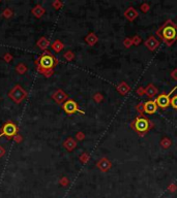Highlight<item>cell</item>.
Wrapping results in <instances>:
<instances>
[{"label":"cell","mask_w":177,"mask_h":198,"mask_svg":"<svg viewBox=\"0 0 177 198\" xmlns=\"http://www.w3.org/2000/svg\"><path fill=\"white\" fill-rule=\"evenodd\" d=\"M157 109V104L155 101H152V100H149V101L145 102V105H144V111L146 114H154Z\"/></svg>","instance_id":"obj_9"},{"label":"cell","mask_w":177,"mask_h":198,"mask_svg":"<svg viewBox=\"0 0 177 198\" xmlns=\"http://www.w3.org/2000/svg\"><path fill=\"white\" fill-rule=\"evenodd\" d=\"M97 167H99V169H101L102 171H108L109 169L111 168L112 164L111 162L109 161L107 158H102L101 160H99V162H97Z\"/></svg>","instance_id":"obj_10"},{"label":"cell","mask_w":177,"mask_h":198,"mask_svg":"<svg viewBox=\"0 0 177 198\" xmlns=\"http://www.w3.org/2000/svg\"><path fill=\"white\" fill-rule=\"evenodd\" d=\"M14 140H15V143H20L21 141L23 140V137L21 136V135L17 134V135H16L15 137H14Z\"/></svg>","instance_id":"obj_32"},{"label":"cell","mask_w":177,"mask_h":198,"mask_svg":"<svg viewBox=\"0 0 177 198\" xmlns=\"http://www.w3.org/2000/svg\"><path fill=\"white\" fill-rule=\"evenodd\" d=\"M171 76H172V78H173L175 81H177V69H174V70L171 72Z\"/></svg>","instance_id":"obj_37"},{"label":"cell","mask_w":177,"mask_h":198,"mask_svg":"<svg viewBox=\"0 0 177 198\" xmlns=\"http://www.w3.org/2000/svg\"><path fill=\"white\" fill-rule=\"evenodd\" d=\"M27 70H28V67L26 66V64H24V63H19L17 66H16V71H17L19 74L26 73Z\"/></svg>","instance_id":"obj_20"},{"label":"cell","mask_w":177,"mask_h":198,"mask_svg":"<svg viewBox=\"0 0 177 198\" xmlns=\"http://www.w3.org/2000/svg\"><path fill=\"white\" fill-rule=\"evenodd\" d=\"M149 128V122L147 119L138 117L136 119V130L138 132H146Z\"/></svg>","instance_id":"obj_8"},{"label":"cell","mask_w":177,"mask_h":198,"mask_svg":"<svg viewBox=\"0 0 177 198\" xmlns=\"http://www.w3.org/2000/svg\"><path fill=\"white\" fill-rule=\"evenodd\" d=\"M63 146L66 149V151L72 152V151H74L75 148L77 146V141L75 140L73 137H69V138L65 139V141L63 143Z\"/></svg>","instance_id":"obj_11"},{"label":"cell","mask_w":177,"mask_h":198,"mask_svg":"<svg viewBox=\"0 0 177 198\" xmlns=\"http://www.w3.org/2000/svg\"><path fill=\"white\" fill-rule=\"evenodd\" d=\"M132 40H133V43H136V45H139V43H141V38H140L139 36H135Z\"/></svg>","instance_id":"obj_33"},{"label":"cell","mask_w":177,"mask_h":198,"mask_svg":"<svg viewBox=\"0 0 177 198\" xmlns=\"http://www.w3.org/2000/svg\"><path fill=\"white\" fill-rule=\"evenodd\" d=\"M63 57L67 60V61H72V60H74V58H75V54L72 52V51H67V52L64 53Z\"/></svg>","instance_id":"obj_23"},{"label":"cell","mask_w":177,"mask_h":198,"mask_svg":"<svg viewBox=\"0 0 177 198\" xmlns=\"http://www.w3.org/2000/svg\"><path fill=\"white\" fill-rule=\"evenodd\" d=\"M13 56H11L9 53H6V54H4V56H3V60L5 62H8V63H9V62H11L13 61Z\"/></svg>","instance_id":"obj_27"},{"label":"cell","mask_w":177,"mask_h":198,"mask_svg":"<svg viewBox=\"0 0 177 198\" xmlns=\"http://www.w3.org/2000/svg\"><path fill=\"white\" fill-rule=\"evenodd\" d=\"M62 108H63V111L67 115H73V114H76V113H80V114H82V115H85V111H81V109L79 108V105L77 104V102L74 101L73 99L66 100L63 103V105H62Z\"/></svg>","instance_id":"obj_5"},{"label":"cell","mask_w":177,"mask_h":198,"mask_svg":"<svg viewBox=\"0 0 177 198\" xmlns=\"http://www.w3.org/2000/svg\"><path fill=\"white\" fill-rule=\"evenodd\" d=\"M27 91H25L20 85H16L8 92V97L13 100L15 103L20 104L24 99L27 98Z\"/></svg>","instance_id":"obj_3"},{"label":"cell","mask_w":177,"mask_h":198,"mask_svg":"<svg viewBox=\"0 0 177 198\" xmlns=\"http://www.w3.org/2000/svg\"><path fill=\"white\" fill-rule=\"evenodd\" d=\"M35 65L37 71L41 73L43 71L53 70L55 66H57L58 60L48 51H45L38 58L35 60Z\"/></svg>","instance_id":"obj_1"},{"label":"cell","mask_w":177,"mask_h":198,"mask_svg":"<svg viewBox=\"0 0 177 198\" xmlns=\"http://www.w3.org/2000/svg\"><path fill=\"white\" fill-rule=\"evenodd\" d=\"M117 90H118V92H119L120 94L125 95L127 93H129V91L130 90V86L127 85V83H125V81H121V84L117 87Z\"/></svg>","instance_id":"obj_19"},{"label":"cell","mask_w":177,"mask_h":198,"mask_svg":"<svg viewBox=\"0 0 177 198\" xmlns=\"http://www.w3.org/2000/svg\"><path fill=\"white\" fill-rule=\"evenodd\" d=\"M157 35H162L164 41H166L168 45H172V43L177 39V27L172 21H168L157 31Z\"/></svg>","instance_id":"obj_2"},{"label":"cell","mask_w":177,"mask_h":198,"mask_svg":"<svg viewBox=\"0 0 177 198\" xmlns=\"http://www.w3.org/2000/svg\"><path fill=\"white\" fill-rule=\"evenodd\" d=\"M93 99H94L95 102H101L102 100V96L99 93H97V94H95L94 96H93Z\"/></svg>","instance_id":"obj_29"},{"label":"cell","mask_w":177,"mask_h":198,"mask_svg":"<svg viewBox=\"0 0 177 198\" xmlns=\"http://www.w3.org/2000/svg\"><path fill=\"white\" fill-rule=\"evenodd\" d=\"M52 99L54 100L56 103L58 104H63L66 100H69V96H67V94L64 92L63 90L61 89H58L56 90L54 93L52 94Z\"/></svg>","instance_id":"obj_7"},{"label":"cell","mask_w":177,"mask_h":198,"mask_svg":"<svg viewBox=\"0 0 177 198\" xmlns=\"http://www.w3.org/2000/svg\"><path fill=\"white\" fill-rule=\"evenodd\" d=\"M76 138L78 139V140H83V139L85 138V135H84L83 132H78L76 135Z\"/></svg>","instance_id":"obj_30"},{"label":"cell","mask_w":177,"mask_h":198,"mask_svg":"<svg viewBox=\"0 0 177 198\" xmlns=\"http://www.w3.org/2000/svg\"><path fill=\"white\" fill-rule=\"evenodd\" d=\"M18 134V126L11 121H8L3 124L0 129V137L5 136L8 139H11Z\"/></svg>","instance_id":"obj_4"},{"label":"cell","mask_w":177,"mask_h":198,"mask_svg":"<svg viewBox=\"0 0 177 198\" xmlns=\"http://www.w3.org/2000/svg\"><path fill=\"white\" fill-rule=\"evenodd\" d=\"M4 155H5V149L0 146V158H2Z\"/></svg>","instance_id":"obj_36"},{"label":"cell","mask_w":177,"mask_h":198,"mask_svg":"<svg viewBox=\"0 0 177 198\" xmlns=\"http://www.w3.org/2000/svg\"><path fill=\"white\" fill-rule=\"evenodd\" d=\"M170 104H171L173 108L177 109V95H175V96H174L173 98L171 99V102H170Z\"/></svg>","instance_id":"obj_28"},{"label":"cell","mask_w":177,"mask_h":198,"mask_svg":"<svg viewBox=\"0 0 177 198\" xmlns=\"http://www.w3.org/2000/svg\"><path fill=\"white\" fill-rule=\"evenodd\" d=\"M36 46H37V48H39L41 50L46 51L47 49L49 48V46H50V41H49L48 38H46L45 36H43L37 40Z\"/></svg>","instance_id":"obj_15"},{"label":"cell","mask_w":177,"mask_h":198,"mask_svg":"<svg viewBox=\"0 0 177 198\" xmlns=\"http://www.w3.org/2000/svg\"><path fill=\"white\" fill-rule=\"evenodd\" d=\"M60 183H61L62 185H67V183H69V180H67L66 178H62L61 180H60Z\"/></svg>","instance_id":"obj_38"},{"label":"cell","mask_w":177,"mask_h":198,"mask_svg":"<svg viewBox=\"0 0 177 198\" xmlns=\"http://www.w3.org/2000/svg\"><path fill=\"white\" fill-rule=\"evenodd\" d=\"M137 94L140 95V96H141V95H144L145 94V89H144L143 87H140L138 91H137Z\"/></svg>","instance_id":"obj_34"},{"label":"cell","mask_w":177,"mask_h":198,"mask_svg":"<svg viewBox=\"0 0 177 198\" xmlns=\"http://www.w3.org/2000/svg\"><path fill=\"white\" fill-rule=\"evenodd\" d=\"M158 45H160V43H158V40L155 39V37L153 36H150L147 40L145 41V46H147L150 51H154L155 49L157 48Z\"/></svg>","instance_id":"obj_12"},{"label":"cell","mask_w":177,"mask_h":198,"mask_svg":"<svg viewBox=\"0 0 177 198\" xmlns=\"http://www.w3.org/2000/svg\"><path fill=\"white\" fill-rule=\"evenodd\" d=\"M52 5L55 9H60L62 7V5H63V3H62L61 1H59V0H55V1L52 3Z\"/></svg>","instance_id":"obj_25"},{"label":"cell","mask_w":177,"mask_h":198,"mask_svg":"<svg viewBox=\"0 0 177 198\" xmlns=\"http://www.w3.org/2000/svg\"><path fill=\"white\" fill-rule=\"evenodd\" d=\"M124 17L129 21H134L135 19L138 17V11L134 7H129L124 11Z\"/></svg>","instance_id":"obj_14"},{"label":"cell","mask_w":177,"mask_h":198,"mask_svg":"<svg viewBox=\"0 0 177 198\" xmlns=\"http://www.w3.org/2000/svg\"><path fill=\"white\" fill-rule=\"evenodd\" d=\"M13 10H11V8H5L3 11H2V17L5 18V19H11L13 17Z\"/></svg>","instance_id":"obj_21"},{"label":"cell","mask_w":177,"mask_h":198,"mask_svg":"<svg viewBox=\"0 0 177 198\" xmlns=\"http://www.w3.org/2000/svg\"><path fill=\"white\" fill-rule=\"evenodd\" d=\"M160 146H162L164 149H168L170 146H171V139L167 138V137L163 138V140L160 141Z\"/></svg>","instance_id":"obj_22"},{"label":"cell","mask_w":177,"mask_h":198,"mask_svg":"<svg viewBox=\"0 0 177 198\" xmlns=\"http://www.w3.org/2000/svg\"><path fill=\"white\" fill-rule=\"evenodd\" d=\"M133 45V40L130 38H125L124 39V46H127V48H130V46Z\"/></svg>","instance_id":"obj_31"},{"label":"cell","mask_w":177,"mask_h":198,"mask_svg":"<svg viewBox=\"0 0 177 198\" xmlns=\"http://www.w3.org/2000/svg\"><path fill=\"white\" fill-rule=\"evenodd\" d=\"M88 160H89V155L87 153H83L82 155L80 156V161L82 163H87Z\"/></svg>","instance_id":"obj_24"},{"label":"cell","mask_w":177,"mask_h":198,"mask_svg":"<svg viewBox=\"0 0 177 198\" xmlns=\"http://www.w3.org/2000/svg\"><path fill=\"white\" fill-rule=\"evenodd\" d=\"M141 9H142V11H144V13H146V11H148V9H149V5L148 4H142L141 5Z\"/></svg>","instance_id":"obj_35"},{"label":"cell","mask_w":177,"mask_h":198,"mask_svg":"<svg viewBox=\"0 0 177 198\" xmlns=\"http://www.w3.org/2000/svg\"><path fill=\"white\" fill-rule=\"evenodd\" d=\"M144 105H145V103H144V102L142 101V102H140V103L138 104V105L136 106V109L139 111V114H140V115H141V114H143V113H144Z\"/></svg>","instance_id":"obj_26"},{"label":"cell","mask_w":177,"mask_h":198,"mask_svg":"<svg viewBox=\"0 0 177 198\" xmlns=\"http://www.w3.org/2000/svg\"><path fill=\"white\" fill-rule=\"evenodd\" d=\"M51 48H52V50L54 51L55 53H60L61 52L62 50H63V48H64V45L63 43H61L60 40H55L54 43L51 45Z\"/></svg>","instance_id":"obj_18"},{"label":"cell","mask_w":177,"mask_h":198,"mask_svg":"<svg viewBox=\"0 0 177 198\" xmlns=\"http://www.w3.org/2000/svg\"><path fill=\"white\" fill-rule=\"evenodd\" d=\"M176 89H177V87H174L173 90L170 91L169 94H160V95H158V96L157 97V99H155V102H157L158 108H166L169 106L170 102H171V99H170V95H171Z\"/></svg>","instance_id":"obj_6"},{"label":"cell","mask_w":177,"mask_h":198,"mask_svg":"<svg viewBox=\"0 0 177 198\" xmlns=\"http://www.w3.org/2000/svg\"><path fill=\"white\" fill-rule=\"evenodd\" d=\"M31 13H32V15H33L34 17L38 19V18H41L44 15H45L46 10H45V8L41 5V4H36V5L32 8Z\"/></svg>","instance_id":"obj_13"},{"label":"cell","mask_w":177,"mask_h":198,"mask_svg":"<svg viewBox=\"0 0 177 198\" xmlns=\"http://www.w3.org/2000/svg\"><path fill=\"white\" fill-rule=\"evenodd\" d=\"M157 92H158L157 89L153 85H151V84L150 85H148L147 88L145 89V94L147 95L148 97H150V98H152L153 96H155V95L157 94Z\"/></svg>","instance_id":"obj_16"},{"label":"cell","mask_w":177,"mask_h":198,"mask_svg":"<svg viewBox=\"0 0 177 198\" xmlns=\"http://www.w3.org/2000/svg\"><path fill=\"white\" fill-rule=\"evenodd\" d=\"M85 41L89 46H94L95 43H97V36L95 35L93 32H90V33L85 37Z\"/></svg>","instance_id":"obj_17"}]
</instances>
